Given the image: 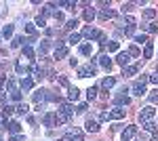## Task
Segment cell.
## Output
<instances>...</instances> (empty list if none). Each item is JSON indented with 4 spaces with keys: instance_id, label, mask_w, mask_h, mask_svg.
I'll return each mask as SVG.
<instances>
[{
    "instance_id": "obj_1",
    "label": "cell",
    "mask_w": 158,
    "mask_h": 141,
    "mask_svg": "<svg viewBox=\"0 0 158 141\" xmlns=\"http://www.w3.org/2000/svg\"><path fill=\"white\" fill-rule=\"evenodd\" d=\"M120 118H124V110L122 107H114L112 112H101L99 114V120H120Z\"/></svg>"
},
{
    "instance_id": "obj_2",
    "label": "cell",
    "mask_w": 158,
    "mask_h": 141,
    "mask_svg": "<svg viewBox=\"0 0 158 141\" xmlns=\"http://www.w3.org/2000/svg\"><path fill=\"white\" fill-rule=\"evenodd\" d=\"M150 80L148 76H141L137 82H133V86H131V91H133V95H137V97H141V95H146V82Z\"/></svg>"
},
{
    "instance_id": "obj_3",
    "label": "cell",
    "mask_w": 158,
    "mask_h": 141,
    "mask_svg": "<svg viewBox=\"0 0 158 141\" xmlns=\"http://www.w3.org/2000/svg\"><path fill=\"white\" fill-rule=\"evenodd\" d=\"M154 114H156V110H154L152 106L141 107V112H139V120H141V124H146V122H152Z\"/></svg>"
},
{
    "instance_id": "obj_4",
    "label": "cell",
    "mask_w": 158,
    "mask_h": 141,
    "mask_svg": "<svg viewBox=\"0 0 158 141\" xmlns=\"http://www.w3.org/2000/svg\"><path fill=\"white\" fill-rule=\"evenodd\" d=\"M82 36L89 38V40H99L103 34H101L99 30H95V27H85V30H82Z\"/></svg>"
},
{
    "instance_id": "obj_5",
    "label": "cell",
    "mask_w": 158,
    "mask_h": 141,
    "mask_svg": "<svg viewBox=\"0 0 158 141\" xmlns=\"http://www.w3.org/2000/svg\"><path fill=\"white\" fill-rule=\"evenodd\" d=\"M61 141H82V133H80L78 129H70Z\"/></svg>"
},
{
    "instance_id": "obj_6",
    "label": "cell",
    "mask_w": 158,
    "mask_h": 141,
    "mask_svg": "<svg viewBox=\"0 0 158 141\" xmlns=\"http://www.w3.org/2000/svg\"><path fill=\"white\" fill-rule=\"evenodd\" d=\"M63 57H68V47H65L63 42H57V44H55V59L59 61V59H63Z\"/></svg>"
},
{
    "instance_id": "obj_7",
    "label": "cell",
    "mask_w": 158,
    "mask_h": 141,
    "mask_svg": "<svg viewBox=\"0 0 158 141\" xmlns=\"http://www.w3.org/2000/svg\"><path fill=\"white\" fill-rule=\"evenodd\" d=\"M95 70H97V68L89 63V65H85V68H80V70H78V78H89V76H93V74H95Z\"/></svg>"
},
{
    "instance_id": "obj_8",
    "label": "cell",
    "mask_w": 158,
    "mask_h": 141,
    "mask_svg": "<svg viewBox=\"0 0 158 141\" xmlns=\"http://www.w3.org/2000/svg\"><path fill=\"white\" fill-rule=\"evenodd\" d=\"M15 72H17V74H19V76H25V74H27V59H19V61H17V63H15Z\"/></svg>"
},
{
    "instance_id": "obj_9",
    "label": "cell",
    "mask_w": 158,
    "mask_h": 141,
    "mask_svg": "<svg viewBox=\"0 0 158 141\" xmlns=\"http://www.w3.org/2000/svg\"><path fill=\"white\" fill-rule=\"evenodd\" d=\"M135 135H137V126H127L122 131V141H131Z\"/></svg>"
},
{
    "instance_id": "obj_10",
    "label": "cell",
    "mask_w": 158,
    "mask_h": 141,
    "mask_svg": "<svg viewBox=\"0 0 158 141\" xmlns=\"http://www.w3.org/2000/svg\"><path fill=\"white\" fill-rule=\"evenodd\" d=\"M49 95H51V91L40 89V91H36V93H34V101H36V103H42V101H47V99H49Z\"/></svg>"
},
{
    "instance_id": "obj_11",
    "label": "cell",
    "mask_w": 158,
    "mask_h": 141,
    "mask_svg": "<svg viewBox=\"0 0 158 141\" xmlns=\"http://www.w3.org/2000/svg\"><path fill=\"white\" fill-rule=\"evenodd\" d=\"M114 17H116V13L112 11V9H101L99 11V19L101 21H108V19H114Z\"/></svg>"
},
{
    "instance_id": "obj_12",
    "label": "cell",
    "mask_w": 158,
    "mask_h": 141,
    "mask_svg": "<svg viewBox=\"0 0 158 141\" xmlns=\"http://www.w3.org/2000/svg\"><path fill=\"white\" fill-rule=\"evenodd\" d=\"M42 122H44V126H57V114H44Z\"/></svg>"
},
{
    "instance_id": "obj_13",
    "label": "cell",
    "mask_w": 158,
    "mask_h": 141,
    "mask_svg": "<svg viewBox=\"0 0 158 141\" xmlns=\"http://www.w3.org/2000/svg\"><path fill=\"white\" fill-rule=\"evenodd\" d=\"M116 61H118V65H122V68H127L129 65V61H131V55L124 51V53H118V57H116Z\"/></svg>"
},
{
    "instance_id": "obj_14",
    "label": "cell",
    "mask_w": 158,
    "mask_h": 141,
    "mask_svg": "<svg viewBox=\"0 0 158 141\" xmlns=\"http://www.w3.org/2000/svg\"><path fill=\"white\" fill-rule=\"evenodd\" d=\"M49 48H51L49 40H40V44H38V55H40V57H44V55L49 53Z\"/></svg>"
},
{
    "instance_id": "obj_15",
    "label": "cell",
    "mask_w": 158,
    "mask_h": 141,
    "mask_svg": "<svg viewBox=\"0 0 158 141\" xmlns=\"http://www.w3.org/2000/svg\"><path fill=\"white\" fill-rule=\"evenodd\" d=\"M85 126H86V131H89V133H97V131H99V124H97V120H93V118H86Z\"/></svg>"
},
{
    "instance_id": "obj_16",
    "label": "cell",
    "mask_w": 158,
    "mask_h": 141,
    "mask_svg": "<svg viewBox=\"0 0 158 141\" xmlns=\"http://www.w3.org/2000/svg\"><path fill=\"white\" fill-rule=\"evenodd\" d=\"M114 84H116V78H114V76H108V78L101 80V89H103V91H110Z\"/></svg>"
},
{
    "instance_id": "obj_17",
    "label": "cell",
    "mask_w": 158,
    "mask_h": 141,
    "mask_svg": "<svg viewBox=\"0 0 158 141\" xmlns=\"http://www.w3.org/2000/svg\"><path fill=\"white\" fill-rule=\"evenodd\" d=\"M124 93H127V89H122L120 95L116 97V103H118V106H129V103H131V99H129V97H127Z\"/></svg>"
},
{
    "instance_id": "obj_18",
    "label": "cell",
    "mask_w": 158,
    "mask_h": 141,
    "mask_svg": "<svg viewBox=\"0 0 158 141\" xmlns=\"http://www.w3.org/2000/svg\"><path fill=\"white\" fill-rule=\"evenodd\" d=\"M6 129H9V133H13V135H19V131H21V124H19L17 120H11V122L6 124Z\"/></svg>"
},
{
    "instance_id": "obj_19",
    "label": "cell",
    "mask_w": 158,
    "mask_h": 141,
    "mask_svg": "<svg viewBox=\"0 0 158 141\" xmlns=\"http://www.w3.org/2000/svg\"><path fill=\"white\" fill-rule=\"evenodd\" d=\"M21 89L23 91H32L34 89V80L32 78H21Z\"/></svg>"
},
{
    "instance_id": "obj_20",
    "label": "cell",
    "mask_w": 158,
    "mask_h": 141,
    "mask_svg": "<svg viewBox=\"0 0 158 141\" xmlns=\"http://www.w3.org/2000/svg\"><path fill=\"white\" fill-rule=\"evenodd\" d=\"M32 74H34V80H42V78H44V70H42V68H38V65L32 68Z\"/></svg>"
},
{
    "instance_id": "obj_21",
    "label": "cell",
    "mask_w": 158,
    "mask_h": 141,
    "mask_svg": "<svg viewBox=\"0 0 158 141\" xmlns=\"http://www.w3.org/2000/svg\"><path fill=\"white\" fill-rule=\"evenodd\" d=\"M6 89H9V93H13V91H19V82H17L15 78H9V80H6Z\"/></svg>"
},
{
    "instance_id": "obj_22",
    "label": "cell",
    "mask_w": 158,
    "mask_h": 141,
    "mask_svg": "<svg viewBox=\"0 0 158 141\" xmlns=\"http://www.w3.org/2000/svg\"><path fill=\"white\" fill-rule=\"evenodd\" d=\"M78 95H80V91H78L76 86H70V89H68V99H70V101H76Z\"/></svg>"
},
{
    "instance_id": "obj_23",
    "label": "cell",
    "mask_w": 158,
    "mask_h": 141,
    "mask_svg": "<svg viewBox=\"0 0 158 141\" xmlns=\"http://www.w3.org/2000/svg\"><path fill=\"white\" fill-rule=\"evenodd\" d=\"M152 55H154V44H152V42H146V48H143V57L150 59Z\"/></svg>"
},
{
    "instance_id": "obj_24",
    "label": "cell",
    "mask_w": 158,
    "mask_h": 141,
    "mask_svg": "<svg viewBox=\"0 0 158 141\" xmlns=\"http://www.w3.org/2000/svg\"><path fill=\"white\" fill-rule=\"evenodd\" d=\"M99 63H101L106 70H110V68H112V59H110L108 55H101V57H99Z\"/></svg>"
},
{
    "instance_id": "obj_25",
    "label": "cell",
    "mask_w": 158,
    "mask_h": 141,
    "mask_svg": "<svg viewBox=\"0 0 158 141\" xmlns=\"http://www.w3.org/2000/svg\"><path fill=\"white\" fill-rule=\"evenodd\" d=\"M23 59H27V61H32L34 59V51H32V47H23V55H21Z\"/></svg>"
},
{
    "instance_id": "obj_26",
    "label": "cell",
    "mask_w": 158,
    "mask_h": 141,
    "mask_svg": "<svg viewBox=\"0 0 158 141\" xmlns=\"http://www.w3.org/2000/svg\"><path fill=\"white\" fill-rule=\"evenodd\" d=\"M85 19L86 21H93V19H95V9H93V6L85 9Z\"/></svg>"
},
{
    "instance_id": "obj_27",
    "label": "cell",
    "mask_w": 158,
    "mask_h": 141,
    "mask_svg": "<svg viewBox=\"0 0 158 141\" xmlns=\"http://www.w3.org/2000/svg\"><path fill=\"white\" fill-rule=\"evenodd\" d=\"M148 99H150V103H152V106H156V103H158V89H154L152 93L148 95Z\"/></svg>"
},
{
    "instance_id": "obj_28",
    "label": "cell",
    "mask_w": 158,
    "mask_h": 141,
    "mask_svg": "<svg viewBox=\"0 0 158 141\" xmlns=\"http://www.w3.org/2000/svg\"><path fill=\"white\" fill-rule=\"evenodd\" d=\"M15 112H17L19 116H25V114H27V106H25V103H19V106L15 107Z\"/></svg>"
},
{
    "instance_id": "obj_29",
    "label": "cell",
    "mask_w": 158,
    "mask_h": 141,
    "mask_svg": "<svg viewBox=\"0 0 158 141\" xmlns=\"http://www.w3.org/2000/svg\"><path fill=\"white\" fill-rule=\"evenodd\" d=\"M2 36H4V38H11L13 36V25H4V27H2Z\"/></svg>"
},
{
    "instance_id": "obj_30",
    "label": "cell",
    "mask_w": 158,
    "mask_h": 141,
    "mask_svg": "<svg viewBox=\"0 0 158 141\" xmlns=\"http://www.w3.org/2000/svg\"><path fill=\"white\" fill-rule=\"evenodd\" d=\"M124 70V76H133L135 72H137V65H127V68H122Z\"/></svg>"
},
{
    "instance_id": "obj_31",
    "label": "cell",
    "mask_w": 158,
    "mask_h": 141,
    "mask_svg": "<svg viewBox=\"0 0 158 141\" xmlns=\"http://www.w3.org/2000/svg\"><path fill=\"white\" fill-rule=\"evenodd\" d=\"M80 53H82V55H91V53H93V44H82V47H80Z\"/></svg>"
},
{
    "instance_id": "obj_32",
    "label": "cell",
    "mask_w": 158,
    "mask_h": 141,
    "mask_svg": "<svg viewBox=\"0 0 158 141\" xmlns=\"http://www.w3.org/2000/svg\"><path fill=\"white\" fill-rule=\"evenodd\" d=\"M25 32L34 38V34H36V23H27V25H25Z\"/></svg>"
},
{
    "instance_id": "obj_33",
    "label": "cell",
    "mask_w": 158,
    "mask_h": 141,
    "mask_svg": "<svg viewBox=\"0 0 158 141\" xmlns=\"http://www.w3.org/2000/svg\"><path fill=\"white\" fill-rule=\"evenodd\" d=\"M143 17H146V19H154V17H156V11H154V9H146V11H143Z\"/></svg>"
},
{
    "instance_id": "obj_34",
    "label": "cell",
    "mask_w": 158,
    "mask_h": 141,
    "mask_svg": "<svg viewBox=\"0 0 158 141\" xmlns=\"http://www.w3.org/2000/svg\"><path fill=\"white\" fill-rule=\"evenodd\" d=\"M86 97H89V101H91V99H95V97H97V89H95V86H91V89L86 91Z\"/></svg>"
},
{
    "instance_id": "obj_35",
    "label": "cell",
    "mask_w": 158,
    "mask_h": 141,
    "mask_svg": "<svg viewBox=\"0 0 158 141\" xmlns=\"http://www.w3.org/2000/svg\"><path fill=\"white\" fill-rule=\"evenodd\" d=\"M68 42H70V44H78V42H80V34H72L68 38Z\"/></svg>"
},
{
    "instance_id": "obj_36",
    "label": "cell",
    "mask_w": 158,
    "mask_h": 141,
    "mask_svg": "<svg viewBox=\"0 0 158 141\" xmlns=\"http://www.w3.org/2000/svg\"><path fill=\"white\" fill-rule=\"evenodd\" d=\"M135 42H137V44H143V42H148V36H146V34L135 36Z\"/></svg>"
},
{
    "instance_id": "obj_37",
    "label": "cell",
    "mask_w": 158,
    "mask_h": 141,
    "mask_svg": "<svg viewBox=\"0 0 158 141\" xmlns=\"http://www.w3.org/2000/svg\"><path fill=\"white\" fill-rule=\"evenodd\" d=\"M23 42H25V40L21 38V36H15V38H13V47H21Z\"/></svg>"
},
{
    "instance_id": "obj_38",
    "label": "cell",
    "mask_w": 158,
    "mask_h": 141,
    "mask_svg": "<svg viewBox=\"0 0 158 141\" xmlns=\"http://www.w3.org/2000/svg\"><path fill=\"white\" fill-rule=\"evenodd\" d=\"M9 95H11L13 101H21V91H13V93H9Z\"/></svg>"
},
{
    "instance_id": "obj_39",
    "label": "cell",
    "mask_w": 158,
    "mask_h": 141,
    "mask_svg": "<svg viewBox=\"0 0 158 141\" xmlns=\"http://www.w3.org/2000/svg\"><path fill=\"white\" fill-rule=\"evenodd\" d=\"M146 30L150 32V34H156V32H158V23H148Z\"/></svg>"
},
{
    "instance_id": "obj_40",
    "label": "cell",
    "mask_w": 158,
    "mask_h": 141,
    "mask_svg": "<svg viewBox=\"0 0 158 141\" xmlns=\"http://www.w3.org/2000/svg\"><path fill=\"white\" fill-rule=\"evenodd\" d=\"M76 25H78V19H70V21L65 23V30H74Z\"/></svg>"
},
{
    "instance_id": "obj_41",
    "label": "cell",
    "mask_w": 158,
    "mask_h": 141,
    "mask_svg": "<svg viewBox=\"0 0 158 141\" xmlns=\"http://www.w3.org/2000/svg\"><path fill=\"white\" fill-rule=\"evenodd\" d=\"M127 53H129L131 57H139V48H137V47H131L129 51H127Z\"/></svg>"
},
{
    "instance_id": "obj_42",
    "label": "cell",
    "mask_w": 158,
    "mask_h": 141,
    "mask_svg": "<svg viewBox=\"0 0 158 141\" xmlns=\"http://www.w3.org/2000/svg\"><path fill=\"white\" fill-rule=\"evenodd\" d=\"M143 129L150 131V133H154V131H156V124H154V122H146V124H143Z\"/></svg>"
},
{
    "instance_id": "obj_43",
    "label": "cell",
    "mask_w": 158,
    "mask_h": 141,
    "mask_svg": "<svg viewBox=\"0 0 158 141\" xmlns=\"http://www.w3.org/2000/svg\"><path fill=\"white\" fill-rule=\"evenodd\" d=\"M106 47H108V51H118V42H114V40H112V42H108Z\"/></svg>"
},
{
    "instance_id": "obj_44",
    "label": "cell",
    "mask_w": 158,
    "mask_h": 141,
    "mask_svg": "<svg viewBox=\"0 0 158 141\" xmlns=\"http://www.w3.org/2000/svg\"><path fill=\"white\" fill-rule=\"evenodd\" d=\"M36 25L38 27H47V21H44L42 17H36Z\"/></svg>"
},
{
    "instance_id": "obj_45",
    "label": "cell",
    "mask_w": 158,
    "mask_h": 141,
    "mask_svg": "<svg viewBox=\"0 0 158 141\" xmlns=\"http://www.w3.org/2000/svg\"><path fill=\"white\" fill-rule=\"evenodd\" d=\"M133 6H135V4H131V2H129V4H122V13H129V11H133Z\"/></svg>"
},
{
    "instance_id": "obj_46",
    "label": "cell",
    "mask_w": 158,
    "mask_h": 141,
    "mask_svg": "<svg viewBox=\"0 0 158 141\" xmlns=\"http://www.w3.org/2000/svg\"><path fill=\"white\" fill-rule=\"evenodd\" d=\"M13 112H15V107H11V106H4V116H11Z\"/></svg>"
},
{
    "instance_id": "obj_47",
    "label": "cell",
    "mask_w": 158,
    "mask_h": 141,
    "mask_svg": "<svg viewBox=\"0 0 158 141\" xmlns=\"http://www.w3.org/2000/svg\"><path fill=\"white\" fill-rule=\"evenodd\" d=\"M76 112H80V114H85V112H86V103H80V106H78V110H76Z\"/></svg>"
},
{
    "instance_id": "obj_48",
    "label": "cell",
    "mask_w": 158,
    "mask_h": 141,
    "mask_svg": "<svg viewBox=\"0 0 158 141\" xmlns=\"http://www.w3.org/2000/svg\"><path fill=\"white\" fill-rule=\"evenodd\" d=\"M47 78H49V80H55V72L49 70V72H47Z\"/></svg>"
},
{
    "instance_id": "obj_49",
    "label": "cell",
    "mask_w": 158,
    "mask_h": 141,
    "mask_svg": "<svg viewBox=\"0 0 158 141\" xmlns=\"http://www.w3.org/2000/svg\"><path fill=\"white\" fill-rule=\"evenodd\" d=\"M150 82H154V84H158V74H154V76H150Z\"/></svg>"
},
{
    "instance_id": "obj_50",
    "label": "cell",
    "mask_w": 158,
    "mask_h": 141,
    "mask_svg": "<svg viewBox=\"0 0 158 141\" xmlns=\"http://www.w3.org/2000/svg\"><path fill=\"white\" fill-rule=\"evenodd\" d=\"M21 139H23L21 135H13V137H11V141H21Z\"/></svg>"
},
{
    "instance_id": "obj_51",
    "label": "cell",
    "mask_w": 158,
    "mask_h": 141,
    "mask_svg": "<svg viewBox=\"0 0 158 141\" xmlns=\"http://www.w3.org/2000/svg\"><path fill=\"white\" fill-rule=\"evenodd\" d=\"M59 84H63V86H68V80H65L63 76H59Z\"/></svg>"
},
{
    "instance_id": "obj_52",
    "label": "cell",
    "mask_w": 158,
    "mask_h": 141,
    "mask_svg": "<svg viewBox=\"0 0 158 141\" xmlns=\"http://www.w3.org/2000/svg\"><path fill=\"white\" fill-rule=\"evenodd\" d=\"M4 97H6V93H2V91H0V103H4Z\"/></svg>"
},
{
    "instance_id": "obj_53",
    "label": "cell",
    "mask_w": 158,
    "mask_h": 141,
    "mask_svg": "<svg viewBox=\"0 0 158 141\" xmlns=\"http://www.w3.org/2000/svg\"><path fill=\"white\" fill-rule=\"evenodd\" d=\"M152 141H158V135H156V133H154V135H152Z\"/></svg>"
}]
</instances>
